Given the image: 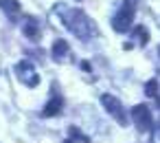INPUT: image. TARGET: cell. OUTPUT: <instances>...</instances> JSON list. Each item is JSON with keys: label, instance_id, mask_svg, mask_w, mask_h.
Listing matches in <instances>:
<instances>
[{"label": "cell", "instance_id": "6da1fadb", "mask_svg": "<svg viewBox=\"0 0 160 143\" xmlns=\"http://www.w3.org/2000/svg\"><path fill=\"white\" fill-rule=\"evenodd\" d=\"M64 24H66L75 35H79L81 40L92 38V35L97 33L92 20H90L83 11H79V9H68V11L64 13Z\"/></svg>", "mask_w": 160, "mask_h": 143}, {"label": "cell", "instance_id": "7a4b0ae2", "mask_svg": "<svg viewBox=\"0 0 160 143\" xmlns=\"http://www.w3.org/2000/svg\"><path fill=\"white\" fill-rule=\"evenodd\" d=\"M134 13H136V3H134V0H125V5L121 7V11L114 16V22H112L114 31H121V33L127 31V29L132 27Z\"/></svg>", "mask_w": 160, "mask_h": 143}, {"label": "cell", "instance_id": "3957f363", "mask_svg": "<svg viewBox=\"0 0 160 143\" xmlns=\"http://www.w3.org/2000/svg\"><path fill=\"white\" fill-rule=\"evenodd\" d=\"M132 119L136 123V128L140 132H149L151 125H153V117H151V110L145 106V103H138L132 108Z\"/></svg>", "mask_w": 160, "mask_h": 143}, {"label": "cell", "instance_id": "277c9868", "mask_svg": "<svg viewBox=\"0 0 160 143\" xmlns=\"http://www.w3.org/2000/svg\"><path fill=\"white\" fill-rule=\"evenodd\" d=\"M101 103H103V108L114 117L116 123L127 125V114H125V110H123V106H121V101H118L116 97H112V95H101Z\"/></svg>", "mask_w": 160, "mask_h": 143}, {"label": "cell", "instance_id": "5b68a950", "mask_svg": "<svg viewBox=\"0 0 160 143\" xmlns=\"http://www.w3.org/2000/svg\"><path fill=\"white\" fill-rule=\"evenodd\" d=\"M16 73H18V79H20L24 86H29V88H33V86L40 84V75L35 73V68H33L31 62H20V64L16 66Z\"/></svg>", "mask_w": 160, "mask_h": 143}, {"label": "cell", "instance_id": "8992f818", "mask_svg": "<svg viewBox=\"0 0 160 143\" xmlns=\"http://www.w3.org/2000/svg\"><path fill=\"white\" fill-rule=\"evenodd\" d=\"M62 108H64V99L59 97V95H55L46 106H44V110H42V117H57L59 112H62Z\"/></svg>", "mask_w": 160, "mask_h": 143}, {"label": "cell", "instance_id": "52a82bcc", "mask_svg": "<svg viewBox=\"0 0 160 143\" xmlns=\"http://www.w3.org/2000/svg\"><path fill=\"white\" fill-rule=\"evenodd\" d=\"M53 55H55V60H64V57L68 55V42L57 40V42L53 44Z\"/></svg>", "mask_w": 160, "mask_h": 143}, {"label": "cell", "instance_id": "ba28073f", "mask_svg": "<svg viewBox=\"0 0 160 143\" xmlns=\"http://www.w3.org/2000/svg\"><path fill=\"white\" fill-rule=\"evenodd\" d=\"M0 9L7 11L9 16H16L20 11V3L18 0H0Z\"/></svg>", "mask_w": 160, "mask_h": 143}, {"label": "cell", "instance_id": "9c48e42d", "mask_svg": "<svg viewBox=\"0 0 160 143\" xmlns=\"http://www.w3.org/2000/svg\"><path fill=\"white\" fill-rule=\"evenodd\" d=\"M145 95H147V97H156V95H158V82H156V79H149V82L145 84Z\"/></svg>", "mask_w": 160, "mask_h": 143}, {"label": "cell", "instance_id": "30bf717a", "mask_svg": "<svg viewBox=\"0 0 160 143\" xmlns=\"http://www.w3.org/2000/svg\"><path fill=\"white\" fill-rule=\"evenodd\" d=\"M24 33H27V38H31V40H38V35H40V33H38V27H35L33 22H27V24H24Z\"/></svg>", "mask_w": 160, "mask_h": 143}, {"label": "cell", "instance_id": "8fae6325", "mask_svg": "<svg viewBox=\"0 0 160 143\" xmlns=\"http://www.w3.org/2000/svg\"><path fill=\"white\" fill-rule=\"evenodd\" d=\"M134 35H136V38L140 35V44H142V46L149 42V33H147V29H145V27H138V29L134 31Z\"/></svg>", "mask_w": 160, "mask_h": 143}, {"label": "cell", "instance_id": "7c38bea8", "mask_svg": "<svg viewBox=\"0 0 160 143\" xmlns=\"http://www.w3.org/2000/svg\"><path fill=\"white\" fill-rule=\"evenodd\" d=\"M68 132H70V136H75V139H79L81 143H90V139H88L86 134H81V132L77 130V125H70V130H68Z\"/></svg>", "mask_w": 160, "mask_h": 143}]
</instances>
